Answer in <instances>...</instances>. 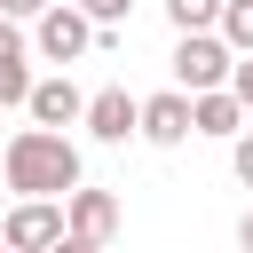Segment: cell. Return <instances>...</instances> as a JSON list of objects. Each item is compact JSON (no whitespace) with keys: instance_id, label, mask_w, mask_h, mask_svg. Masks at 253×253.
Segmentation results:
<instances>
[{"instance_id":"cell-1","label":"cell","mask_w":253,"mask_h":253,"mask_svg":"<svg viewBox=\"0 0 253 253\" xmlns=\"http://www.w3.org/2000/svg\"><path fill=\"white\" fill-rule=\"evenodd\" d=\"M0 174L16 198H71L79 190V142L63 126H24V134H8Z\"/></svg>"},{"instance_id":"cell-2","label":"cell","mask_w":253,"mask_h":253,"mask_svg":"<svg viewBox=\"0 0 253 253\" xmlns=\"http://www.w3.org/2000/svg\"><path fill=\"white\" fill-rule=\"evenodd\" d=\"M237 79V47L221 32H174V87L182 95H213Z\"/></svg>"},{"instance_id":"cell-3","label":"cell","mask_w":253,"mask_h":253,"mask_svg":"<svg viewBox=\"0 0 253 253\" xmlns=\"http://www.w3.org/2000/svg\"><path fill=\"white\" fill-rule=\"evenodd\" d=\"M95 40H103V24H95L79 0H55V8L32 24V47H40V63H79Z\"/></svg>"},{"instance_id":"cell-4","label":"cell","mask_w":253,"mask_h":253,"mask_svg":"<svg viewBox=\"0 0 253 253\" xmlns=\"http://www.w3.org/2000/svg\"><path fill=\"white\" fill-rule=\"evenodd\" d=\"M63 229H71L63 198H16V213L0 221V245H16V253H47Z\"/></svg>"},{"instance_id":"cell-5","label":"cell","mask_w":253,"mask_h":253,"mask_svg":"<svg viewBox=\"0 0 253 253\" xmlns=\"http://www.w3.org/2000/svg\"><path fill=\"white\" fill-rule=\"evenodd\" d=\"M190 134H198V103H190L182 87H166V95H142V142L174 150V142H190Z\"/></svg>"},{"instance_id":"cell-6","label":"cell","mask_w":253,"mask_h":253,"mask_svg":"<svg viewBox=\"0 0 253 253\" xmlns=\"http://www.w3.org/2000/svg\"><path fill=\"white\" fill-rule=\"evenodd\" d=\"M95 142H126V134H142V103L126 95V87H103V95H87V119H79Z\"/></svg>"},{"instance_id":"cell-7","label":"cell","mask_w":253,"mask_h":253,"mask_svg":"<svg viewBox=\"0 0 253 253\" xmlns=\"http://www.w3.org/2000/svg\"><path fill=\"white\" fill-rule=\"evenodd\" d=\"M24 111H32V126H71V119H87V95L71 87V71H55V79H40V87H32V103H24Z\"/></svg>"},{"instance_id":"cell-8","label":"cell","mask_w":253,"mask_h":253,"mask_svg":"<svg viewBox=\"0 0 253 253\" xmlns=\"http://www.w3.org/2000/svg\"><path fill=\"white\" fill-rule=\"evenodd\" d=\"M63 213H71V229H79V237H95V245H111V237H119V198H111V190H87V182H79V190L63 198Z\"/></svg>"},{"instance_id":"cell-9","label":"cell","mask_w":253,"mask_h":253,"mask_svg":"<svg viewBox=\"0 0 253 253\" xmlns=\"http://www.w3.org/2000/svg\"><path fill=\"white\" fill-rule=\"evenodd\" d=\"M190 103H198V134H213V142H237L245 119H253V111L237 103V87H213V95H190Z\"/></svg>"},{"instance_id":"cell-10","label":"cell","mask_w":253,"mask_h":253,"mask_svg":"<svg viewBox=\"0 0 253 253\" xmlns=\"http://www.w3.org/2000/svg\"><path fill=\"white\" fill-rule=\"evenodd\" d=\"M221 8L229 0H166V24L174 32H221Z\"/></svg>"},{"instance_id":"cell-11","label":"cell","mask_w":253,"mask_h":253,"mask_svg":"<svg viewBox=\"0 0 253 253\" xmlns=\"http://www.w3.org/2000/svg\"><path fill=\"white\" fill-rule=\"evenodd\" d=\"M32 87H40V79H32V55L0 63V111H24V103H32Z\"/></svg>"},{"instance_id":"cell-12","label":"cell","mask_w":253,"mask_h":253,"mask_svg":"<svg viewBox=\"0 0 253 253\" xmlns=\"http://www.w3.org/2000/svg\"><path fill=\"white\" fill-rule=\"evenodd\" d=\"M221 40H229L237 55H253V0H229V8H221Z\"/></svg>"},{"instance_id":"cell-13","label":"cell","mask_w":253,"mask_h":253,"mask_svg":"<svg viewBox=\"0 0 253 253\" xmlns=\"http://www.w3.org/2000/svg\"><path fill=\"white\" fill-rule=\"evenodd\" d=\"M16 55H32V40H24L16 16H0V63H16Z\"/></svg>"},{"instance_id":"cell-14","label":"cell","mask_w":253,"mask_h":253,"mask_svg":"<svg viewBox=\"0 0 253 253\" xmlns=\"http://www.w3.org/2000/svg\"><path fill=\"white\" fill-rule=\"evenodd\" d=\"M79 8H87V16L111 32V24H126V8H134V0H79Z\"/></svg>"},{"instance_id":"cell-15","label":"cell","mask_w":253,"mask_h":253,"mask_svg":"<svg viewBox=\"0 0 253 253\" xmlns=\"http://www.w3.org/2000/svg\"><path fill=\"white\" fill-rule=\"evenodd\" d=\"M229 166H237V182H245V190H253V126H245V134H237V142H229Z\"/></svg>"},{"instance_id":"cell-16","label":"cell","mask_w":253,"mask_h":253,"mask_svg":"<svg viewBox=\"0 0 253 253\" xmlns=\"http://www.w3.org/2000/svg\"><path fill=\"white\" fill-rule=\"evenodd\" d=\"M47 8H55V0H0V16H16V24H40Z\"/></svg>"},{"instance_id":"cell-17","label":"cell","mask_w":253,"mask_h":253,"mask_svg":"<svg viewBox=\"0 0 253 253\" xmlns=\"http://www.w3.org/2000/svg\"><path fill=\"white\" fill-rule=\"evenodd\" d=\"M47 253H111V245H95V237H79V229H63V237H55Z\"/></svg>"},{"instance_id":"cell-18","label":"cell","mask_w":253,"mask_h":253,"mask_svg":"<svg viewBox=\"0 0 253 253\" xmlns=\"http://www.w3.org/2000/svg\"><path fill=\"white\" fill-rule=\"evenodd\" d=\"M229 87H237V103L253 111V55H237V79H229Z\"/></svg>"},{"instance_id":"cell-19","label":"cell","mask_w":253,"mask_h":253,"mask_svg":"<svg viewBox=\"0 0 253 253\" xmlns=\"http://www.w3.org/2000/svg\"><path fill=\"white\" fill-rule=\"evenodd\" d=\"M237 245H245V253H253V206H245V221H237Z\"/></svg>"},{"instance_id":"cell-20","label":"cell","mask_w":253,"mask_h":253,"mask_svg":"<svg viewBox=\"0 0 253 253\" xmlns=\"http://www.w3.org/2000/svg\"><path fill=\"white\" fill-rule=\"evenodd\" d=\"M0 253H16V245H0Z\"/></svg>"}]
</instances>
